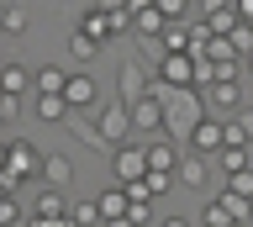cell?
Listing matches in <instances>:
<instances>
[{
  "instance_id": "cell-1",
  "label": "cell",
  "mask_w": 253,
  "mask_h": 227,
  "mask_svg": "<svg viewBox=\"0 0 253 227\" xmlns=\"http://www.w3.org/2000/svg\"><path fill=\"white\" fill-rule=\"evenodd\" d=\"M148 90H153V95L164 100V132L185 143V137H190V127H195V122L206 116L201 90H195V85H158V80L148 85Z\"/></svg>"
},
{
  "instance_id": "cell-2",
  "label": "cell",
  "mask_w": 253,
  "mask_h": 227,
  "mask_svg": "<svg viewBox=\"0 0 253 227\" xmlns=\"http://www.w3.org/2000/svg\"><path fill=\"white\" fill-rule=\"evenodd\" d=\"M95 132H100V148H116L132 137V111H126V100H106V106H95Z\"/></svg>"
},
{
  "instance_id": "cell-3",
  "label": "cell",
  "mask_w": 253,
  "mask_h": 227,
  "mask_svg": "<svg viewBox=\"0 0 253 227\" xmlns=\"http://www.w3.org/2000/svg\"><path fill=\"white\" fill-rule=\"evenodd\" d=\"M111 175H116V185H132V180H142L148 175V148L142 143H116L111 148Z\"/></svg>"
},
{
  "instance_id": "cell-4",
  "label": "cell",
  "mask_w": 253,
  "mask_h": 227,
  "mask_svg": "<svg viewBox=\"0 0 253 227\" xmlns=\"http://www.w3.org/2000/svg\"><path fill=\"white\" fill-rule=\"evenodd\" d=\"M63 100H69V111H79V106L90 111L95 100H100V85H95L90 69H69V74H63Z\"/></svg>"
},
{
  "instance_id": "cell-5",
  "label": "cell",
  "mask_w": 253,
  "mask_h": 227,
  "mask_svg": "<svg viewBox=\"0 0 253 227\" xmlns=\"http://www.w3.org/2000/svg\"><path fill=\"white\" fill-rule=\"evenodd\" d=\"M153 80L158 85H195V53H158Z\"/></svg>"
},
{
  "instance_id": "cell-6",
  "label": "cell",
  "mask_w": 253,
  "mask_h": 227,
  "mask_svg": "<svg viewBox=\"0 0 253 227\" xmlns=\"http://www.w3.org/2000/svg\"><path fill=\"white\" fill-rule=\"evenodd\" d=\"M42 153H47V148L27 143V137H11V143H5V164H11L21 180H37V175H42Z\"/></svg>"
},
{
  "instance_id": "cell-7",
  "label": "cell",
  "mask_w": 253,
  "mask_h": 227,
  "mask_svg": "<svg viewBox=\"0 0 253 227\" xmlns=\"http://www.w3.org/2000/svg\"><path fill=\"white\" fill-rule=\"evenodd\" d=\"M201 100H206V111L232 116L237 106H243V85L237 80H211V85H201Z\"/></svg>"
},
{
  "instance_id": "cell-8",
  "label": "cell",
  "mask_w": 253,
  "mask_h": 227,
  "mask_svg": "<svg viewBox=\"0 0 253 227\" xmlns=\"http://www.w3.org/2000/svg\"><path fill=\"white\" fill-rule=\"evenodd\" d=\"M126 111H132V132H148V137H153V132H164V100H158L153 90H148L142 100H132Z\"/></svg>"
},
{
  "instance_id": "cell-9",
  "label": "cell",
  "mask_w": 253,
  "mask_h": 227,
  "mask_svg": "<svg viewBox=\"0 0 253 227\" xmlns=\"http://www.w3.org/2000/svg\"><path fill=\"white\" fill-rule=\"evenodd\" d=\"M185 143L195 148V153H206V159H211V153L221 148V116H216V111H206L201 122L190 127V137H185Z\"/></svg>"
},
{
  "instance_id": "cell-10",
  "label": "cell",
  "mask_w": 253,
  "mask_h": 227,
  "mask_svg": "<svg viewBox=\"0 0 253 227\" xmlns=\"http://www.w3.org/2000/svg\"><path fill=\"white\" fill-rule=\"evenodd\" d=\"M174 180L179 185H190V190H206V180H211V164H206V153H179V164H174Z\"/></svg>"
},
{
  "instance_id": "cell-11",
  "label": "cell",
  "mask_w": 253,
  "mask_h": 227,
  "mask_svg": "<svg viewBox=\"0 0 253 227\" xmlns=\"http://www.w3.org/2000/svg\"><path fill=\"white\" fill-rule=\"evenodd\" d=\"M148 85H153V80H148V69H142V64H122V69H116V95H122L126 106L148 95Z\"/></svg>"
},
{
  "instance_id": "cell-12",
  "label": "cell",
  "mask_w": 253,
  "mask_h": 227,
  "mask_svg": "<svg viewBox=\"0 0 253 227\" xmlns=\"http://www.w3.org/2000/svg\"><path fill=\"white\" fill-rule=\"evenodd\" d=\"M164 27H169V16L158 11L153 0H148V5H137V11H132V37H142V43H153V37L164 32Z\"/></svg>"
},
{
  "instance_id": "cell-13",
  "label": "cell",
  "mask_w": 253,
  "mask_h": 227,
  "mask_svg": "<svg viewBox=\"0 0 253 227\" xmlns=\"http://www.w3.org/2000/svg\"><path fill=\"white\" fill-rule=\"evenodd\" d=\"M174 164H179V137L153 132V143H148V169H174Z\"/></svg>"
},
{
  "instance_id": "cell-14",
  "label": "cell",
  "mask_w": 253,
  "mask_h": 227,
  "mask_svg": "<svg viewBox=\"0 0 253 227\" xmlns=\"http://www.w3.org/2000/svg\"><path fill=\"white\" fill-rule=\"evenodd\" d=\"M42 185H53V190H69V185H74V164L63 159V153H42Z\"/></svg>"
},
{
  "instance_id": "cell-15",
  "label": "cell",
  "mask_w": 253,
  "mask_h": 227,
  "mask_svg": "<svg viewBox=\"0 0 253 227\" xmlns=\"http://www.w3.org/2000/svg\"><path fill=\"white\" fill-rule=\"evenodd\" d=\"M79 32H90L95 43H111V37H116V21H111V11L90 5V11H84V21H79Z\"/></svg>"
},
{
  "instance_id": "cell-16",
  "label": "cell",
  "mask_w": 253,
  "mask_h": 227,
  "mask_svg": "<svg viewBox=\"0 0 253 227\" xmlns=\"http://www.w3.org/2000/svg\"><path fill=\"white\" fill-rule=\"evenodd\" d=\"M69 211V201H63V190H53V185H42V195H37V206H32V222H53V217H63Z\"/></svg>"
},
{
  "instance_id": "cell-17",
  "label": "cell",
  "mask_w": 253,
  "mask_h": 227,
  "mask_svg": "<svg viewBox=\"0 0 253 227\" xmlns=\"http://www.w3.org/2000/svg\"><path fill=\"white\" fill-rule=\"evenodd\" d=\"M32 116H42V122H69V100L63 95H37V90H32Z\"/></svg>"
},
{
  "instance_id": "cell-18",
  "label": "cell",
  "mask_w": 253,
  "mask_h": 227,
  "mask_svg": "<svg viewBox=\"0 0 253 227\" xmlns=\"http://www.w3.org/2000/svg\"><path fill=\"white\" fill-rule=\"evenodd\" d=\"M0 90L27 95V90H32V69H27V64H0Z\"/></svg>"
},
{
  "instance_id": "cell-19",
  "label": "cell",
  "mask_w": 253,
  "mask_h": 227,
  "mask_svg": "<svg viewBox=\"0 0 253 227\" xmlns=\"http://www.w3.org/2000/svg\"><path fill=\"white\" fill-rule=\"evenodd\" d=\"M63 74H69V69H53V64H42L37 74H32V90H37V95H63Z\"/></svg>"
},
{
  "instance_id": "cell-20",
  "label": "cell",
  "mask_w": 253,
  "mask_h": 227,
  "mask_svg": "<svg viewBox=\"0 0 253 227\" xmlns=\"http://www.w3.org/2000/svg\"><path fill=\"white\" fill-rule=\"evenodd\" d=\"M216 164H221V175H232V169H253V148L221 143V148H216Z\"/></svg>"
},
{
  "instance_id": "cell-21",
  "label": "cell",
  "mask_w": 253,
  "mask_h": 227,
  "mask_svg": "<svg viewBox=\"0 0 253 227\" xmlns=\"http://www.w3.org/2000/svg\"><path fill=\"white\" fill-rule=\"evenodd\" d=\"M95 206H100V222H106V217H126V185L100 190V195H95Z\"/></svg>"
},
{
  "instance_id": "cell-22",
  "label": "cell",
  "mask_w": 253,
  "mask_h": 227,
  "mask_svg": "<svg viewBox=\"0 0 253 227\" xmlns=\"http://www.w3.org/2000/svg\"><path fill=\"white\" fill-rule=\"evenodd\" d=\"M216 201H221L227 211H232V222H237V227H243V222L253 217V195H237V190H227V185H221V195H216Z\"/></svg>"
},
{
  "instance_id": "cell-23",
  "label": "cell",
  "mask_w": 253,
  "mask_h": 227,
  "mask_svg": "<svg viewBox=\"0 0 253 227\" xmlns=\"http://www.w3.org/2000/svg\"><path fill=\"white\" fill-rule=\"evenodd\" d=\"M195 227H237V222H232V211L221 206L216 195H206V206H201V222H195Z\"/></svg>"
},
{
  "instance_id": "cell-24",
  "label": "cell",
  "mask_w": 253,
  "mask_h": 227,
  "mask_svg": "<svg viewBox=\"0 0 253 227\" xmlns=\"http://www.w3.org/2000/svg\"><path fill=\"white\" fill-rule=\"evenodd\" d=\"M69 53H74L79 64H90L95 53H100V43H95V37H90V32H69Z\"/></svg>"
},
{
  "instance_id": "cell-25",
  "label": "cell",
  "mask_w": 253,
  "mask_h": 227,
  "mask_svg": "<svg viewBox=\"0 0 253 227\" xmlns=\"http://www.w3.org/2000/svg\"><path fill=\"white\" fill-rule=\"evenodd\" d=\"M27 27H32V21H27V5H21V0H11V5H5V37H21Z\"/></svg>"
},
{
  "instance_id": "cell-26",
  "label": "cell",
  "mask_w": 253,
  "mask_h": 227,
  "mask_svg": "<svg viewBox=\"0 0 253 227\" xmlns=\"http://www.w3.org/2000/svg\"><path fill=\"white\" fill-rule=\"evenodd\" d=\"M69 217H74V227H95L100 222V206L95 201H69Z\"/></svg>"
},
{
  "instance_id": "cell-27",
  "label": "cell",
  "mask_w": 253,
  "mask_h": 227,
  "mask_svg": "<svg viewBox=\"0 0 253 227\" xmlns=\"http://www.w3.org/2000/svg\"><path fill=\"white\" fill-rule=\"evenodd\" d=\"M0 227H27V211L16 206V195H0Z\"/></svg>"
},
{
  "instance_id": "cell-28",
  "label": "cell",
  "mask_w": 253,
  "mask_h": 227,
  "mask_svg": "<svg viewBox=\"0 0 253 227\" xmlns=\"http://www.w3.org/2000/svg\"><path fill=\"white\" fill-rule=\"evenodd\" d=\"M142 185H148V195H164L174 185V169H148V175H142Z\"/></svg>"
},
{
  "instance_id": "cell-29",
  "label": "cell",
  "mask_w": 253,
  "mask_h": 227,
  "mask_svg": "<svg viewBox=\"0 0 253 227\" xmlns=\"http://www.w3.org/2000/svg\"><path fill=\"white\" fill-rule=\"evenodd\" d=\"M69 132H74V137H84V143H95V148H100V132H95V116H90V122H79V116H69Z\"/></svg>"
},
{
  "instance_id": "cell-30",
  "label": "cell",
  "mask_w": 253,
  "mask_h": 227,
  "mask_svg": "<svg viewBox=\"0 0 253 227\" xmlns=\"http://www.w3.org/2000/svg\"><path fill=\"white\" fill-rule=\"evenodd\" d=\"M227 190H237V195H253V169H232V175H227Z\"/></svg>"
},
{
  "instance_id": "cell-31",
  "label": "cell",
  "mask_w": 253,
  "mask_h": 227,
  "mask_svg": "<svg viewBox=\"0 0 253 227\" xmlns=\"http://www.w3.org/2000/svg\"><path fill=\"white\" fill-rule=\"evenodd\" d=\"M153 5H158V11H164L169 21H179V16L190 11V0H153Z\"/></svg>"
},
{
  "instance_id": "cell-32",
  "label": "cell",
  "mask_w": 253,
  "mask_h": 227,
  "mask_svg": "<svg viewBox=\"0 0 253 227\" xmlns=\"http://www.w3.org/2000/svg\"><path fill=\"white\" fill-rule=\"evenodd\" d=\"M232 122H237V127H243V137H248V143H253V106H237V111H232Z\"/></svg>"
},
{
  "instance_id": "cell-33",
  "label": "cell",
  "mask_w": 253,
  "mask_h": 227,
  "mask_svg": "<svg viewBox=\"0 0 253 227\" xmlns=\"http://www.w3.org/2000/svg\"><path fill=\"white\" fill-rule=\"evenodd\" d=\"M100 11H126V0H95Z\"/></svg>"
},
{
  "instance_id": "cell-34",
  "label": "cell",
  "mask_w": 253,
  "mask_h": 227,
  "mask_svg": "<svg viewBox=\"0 0 253 227\" xmlns=\"http://www.w3.org/2000/svg\"><path fill=\"white\" fill-rule=\"evenodd\" d=\"M158 227H195V222H185V217H164Z\"/></svg>"
},
{
  "instance_id": "cell-35",
  "label": "cell",
  "mask_w": 253,
  "mask_h": 227,
  "mask_svg": "<svg viewBox=\"0 0 253 227\" xmlns=\"http://www.w3.org/2000/svg\"><path fill=\"white\" fill-rule=\"evenodd\" d=\"M106 227H132V217H106Z\"/></svg>"
},
{
  "instance_id": "cell-36",
  "label": "cell",
  "mask_w": 253,
  "mask_h": 227,
  "mask_svg": "<svg viewBox=\"0 0 253 227\" xmlns=\"http://www.w3.org/2000/svg\"><path fill=\"white\" fill-rule=\"evenodd\" d=\"M201 5L206 11H221V5H232V0H201Z\"/></svg>"
},
{
  "instance_id": "cell-37",
  "label": "cell",
  "mask_w": 253,
  "mask_h": 227,
  "mask_svg": "<svg viewBox=\"0 0 253 227\" xmlns=\"http://www.w3.org/2000/svg\"><path fill=\"white\" fill-rule=\"evenodd\" d=\"M243 74H253V53H243Z\"/></svg>"
},
{
  "instance_id": "cell-38",
  "label": "cell",
  "mask_w": 253,
  "mask_h": 227,
  "mask_svg": "<svg viewBox=\"0 0 253 227\" xmlns=\"http://www.w3.org/2000/svg\"><path fill=\"white\" fill-rule=\"evenodd\" d=\"M137 5H148V0H126V11H137Z\"/></svg>"
},
{
  "instance_id": "cell-39",
  "label": "cell",
  "mask_w": 253,
  "mask_h": 227,
  "mask_svg": "<svg viewBox=\"0 0 253 227\" xmlns=\"http://www.w3.org/2000/svg\"><path fill=\"white\" fill-rule=\"evenodd\" d=\"M0 37H5V5H0Z\"/></svg>"
},
{
  "instance_id": "cell-40",
  "label": "cell",
  "mask_w": 253,
  "mask_h": 227,
  "mask_svg": "<svg viewBox=\"0 0 253 227\" xmlns=\"http://www.w3.org/2000/svg\"><path fill=\"white\" fill-rule=\"evenodd\" d=\"M0 169H5V143H0Z\"/></svg>"
},
{
  "instance_id": "cell-41",
  "label": "cell",
  "mask_w": 253,
  "mask_h": 227,
  "mask_svg": "<svg viewBox=\"0 0 253 227\" xmlns=\"http://www.w3.org/2000/svg\"><path fill=\"white\" fill-rule=\"evenodd\" d=\"M27 227H47V222H32V217H27Z\"/></svg>"
},
{
  "instance_id": "cell-42",
  "label": "cell",
  "mask_w": 253,
  "mask_h": 227,
  "mask_svg": "<svg viewBox=\"0 0 253 227\" xmlns=\"http://www.w3.org/2000/svg\"><path fill=\"white\" fill-rule=\"evenodd\" d=\"M0 122H11V116H5V106H0Z\"/></svg>"
},
{
  "instance_id": "cell-43",
  "label": "cell",
  "mask_w": 253,
  "mask_h": 227,
  "mask_svg": "<svg viewBox=\"0 0 253 227\" xmlns=\"http://www.w3.org/2000/svg\"><path fill=\"white\" fill-rule=\"evenodd\" d=\"M21 5H27V0H21Z\"/></svg>"
}]
</instances>
